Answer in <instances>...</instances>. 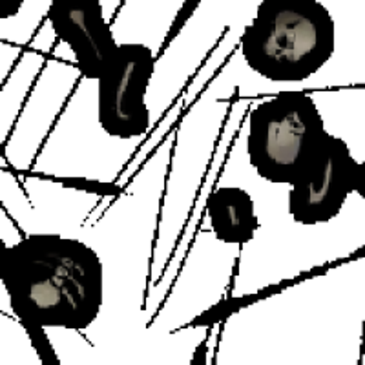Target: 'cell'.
Here are the masks:
<instances>
[{
  "instance_id": "cell-1",
  "label": "cell",
  "mask_w": 365,
  "mask_h": 365,
  "mask_svg": "<svg viewBox=\"0 0 365 365\" xmlns=\"http://www.w3.org/2000/svg\"><path fill=\"white\" fill-rule=\"evenodd\" d=\"M0 282L42 365H61L46 329L86 331L104 305V265L93 247L63 234L0 237Z\"/></svg>"
},
{
  "instance_id": "cell-2",
  "label": "cell",
  "mask_w": 365,
  "mask_h": 365,
  "mask_svg": "<svg viewBox=\"0 0 365 365\" xmlns=\"http://www.w3.org/2000/svg\"><path fill=\"white\" fill-rule=\"evenodd\" d=\"M240 50L262 79L303 83L336 51V22L319 0H262L241 34Z\"/></svg>"
},
{
  "instance_id": "cell-3",
  "label": "cell",
  "mask_w": 365,
  "mask_h": 365,
  "mask_svg": "<svg viewBox=\"0 0 365 365\" xmlns=\"http://www.w3.org/2000/svg\"><path fill=\"white\" fill-rule=\"evenodd\" d=\"M325 135L314 99L303 91H283L250 110L247 158L267 182L292 185Z\"/></svg>"
},
{
  "instance_id": "cell-4",
  "label": "cell",
  "mask_w": 365,
  "mask_h": 365,
  "mask_svg": "<svg viewBox=\"0 0 365 365\" xmlns=\"http://www.w3.org/2000/svg\"><path fill=\"white\" fill-rule=\"evenodd\" d=\"M158 53L143 42H123L97 79V123L115 139H135L150 130L146 104Z\"/></svg>"
},
{
  "instance_id": "cell-5",
  "label": "cell",
  "mask_w": 365,
  "mask_h": 365,
  "mask_svg": "<svg viewBox=\"0 0 365 365\" xmlns=\"http://www.w3.org/2000/svg\"><path fill=\"white\" fill-rule=\"evenodd\" d=\"M360 182V163L349 145L327 132L291 185L287 208L292 221L316 227L336 220Z\"/></svg>"
},
{
  "instance_id": "cell-6",
  "label": "cell",
  "mask_w": 365,
  "mask_h": 365,
  "mask_svg": "<svg viewBox=\"0 0 365 365\" xmlns=\"http://www.w3.org/2000/svg\"><path fill=\"white\" fill-rule=\"evenodd\" d=\"M48 22L55 37L73 53L81 77L99 79L119 46L101 0H53Z\"/></svg>"
},
{
  "instance_id": "cell-7",
  "label": "cell",
  "mask_w": 365,
  "mask_h": 365,
  "mask_svg": "<svg viewBox=\"0 0 365 365\" xmlns=\"http://www.w3.org/2000/svg\"><path fill=\"white\" fill-rule=\"evenodd\" d=\"M207 217L216 240L228 245H245L259 228L254 197L241 187H220L212 192Z\"/></svg>"
},
{
  "instance_id": "cell-8",
  "label": "cell",
  "mask_w": 365,
  "mask_h": 365,
  "mask_svg": "<svg viewBox=\"0 0 365 365\" xmlns=\"http://www.w3.org/2000/svg\"><path fill=\"white\" fill-rule=\"evenodd\" d=\"M201 2H203V0H185V2H182L181 9H179L178 15L174 17V22H172L170 28H168V31H166L165 41H163L161 48H159V51H158V58H161L163 55H165L166 48H168V46H170L172 42L179 37V34L182 31V28H185V26H187V22L194 17V13L197 11V8L201 6Z\"/></svg>"
},
{
  "instance_id": "cell-9",
  "label": "cell",
  "mask_w": 365,
  "mask_h": 365,
  "mask_svg": "<svg viewBox=\"0 0 365 365\" xmlns=\"http://www.w3.org/2000/svg\"><path fill=\"white\" fill-rule=\"evenodd\" d=\"M46 179H53V181L61 182L63 187L70 188H79V190L86 192H96V194H117L119 188L117 187H106L104 182L99 181H91V179H83V178H46Z\"/></svg>"
},
{
  "instance_id": "cell-10",
  "label": "cell",
  "mask_w": 365,
  "mask_h": 365,
  "mask_svg": "<svg viewBox=\"0 0 365 365\" xmlns=\"http://www.w3.org/2000/svg\"><path fill=\"white\" fill-rule=\"evenodd\" d=\"M26 0H0V21H11L19 17Z\"/></svg>"
},
{
  "instance_id": "cell-11",
  "label": "cell",
  "mask_w": 365,
  "mask_h": 365,
  "mask_svg": "<svg viewBox=\"0 0 365 365\" xmlns=\"http://www.w3.org/2000/svg\"><path fill=\"white\" fill-rule=\"evenodd\" d=\"M360 179L365 181V161L360 163Z\"/></svg>"
}]
</instances>
